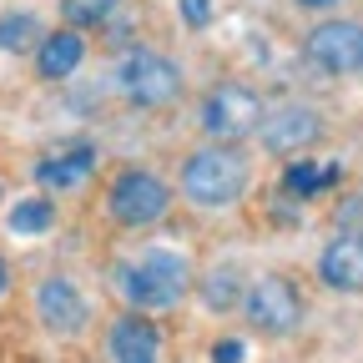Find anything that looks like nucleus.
I'll use <instances>...</instances> for the list:
<instances>
[{
	"label": "nucleus",
	"mask_w": 363,
	"mask_h": 363,
	"mask_svg": "<svg viewBox=\"0 0 363 363\" xmlns=\"http://www.w3.org/2000/svg\"><path fill=\"white\" fill-rule=\"evenodd\" d=\"M192 272H187V257L172 252V247H152L147 257H136L121 267V293L131 298V308H177L182 293H187Z\"/></svg>",
	"instance_id": "nucleus-1"
},
{
	"label": "nucleus",
	"mask_w": 363,
	"mask_h": 363,
	"mask_svg": "<svg viewBox=\"0 0 363 363\" xmlns=\"http://www.w3.org/2000/svg\"><path fill=\"white\" fill-rule=\"evenodd\" d=\"M242 187H247V162L233 147H207L182 162V192L197 207H227L242 197Z\"/></svg>",
	"instance_id": "nucleus-2"
},
{
	"label": "nucleus",
	"mask_w": 363,
	"mask_h": 363,
	"mask_svg": "<svg viewBox=\"0 0 363 363\" xmlns=\"http://www.w3.org/2000/svg\"><path fill=\"white\" fill-rule=\"evenodd\" d=\"M172 207V187L157 177V172H142V167H126L111 177V192H106V212L121 222V227H152L162 222Z\"/></svg>",
	"instance_id": "nucleus-3"
},
{
	"label": "nucleus",
	"mask_w": 363,
	"mask_h": 363,
	"mask_svg": "<svg viewBox=\"0 0 363 363\" xmlns=\"http://www.w3.org/2000/svg\"><path fill=\"white\" fill-rule=\"evenodd\" d=\"M116 91L131 101V106H167V101H177V91H182V76H177V66L167 61V56H157V51H126L121 61H116Z\"/></svg>",
	"instance_id": "nucleus-4"
},
{
	"label": "nucleus",
	"mask_w": 363,
	"mask_h": 363,
	"mask_svg": "<svg viewBox=\"0 0 363 363\" xmlns=\"http://www.w3.org/2000/svg\"><path fill=\"white\" fill-rule=\"evenodd\" d=\"M242 313H247V323L257 328V333H293L298 328V318H303V298H298V288L288 283V278H257L252 288H247V298H242Z\"/></svg>",
	"instance_id": "nucleus-5"
},
{
	"label": "nucleus",
	"mask_w": 363,
	"mask_h": 363,
	"mask_svg": "<svg viewBox=\"0 0 363 363\" xmlns=\"http://www.w3.org/2000/svg\"><path fill=\"white\" fill-rule=\"evenodd\" d=\"M202 126H207L212 136H222V142H242L247 131L262 126V101L252 96L247 86L227 81V86H217L212 96L202 101Z\"/></svg>",
	"instance_id": "nucleus-6"
},
{
	"label": "nucleus",
	"mask_w": 363,
	"mask_h": 363,
	"mask_svg": "<svg viewBox=\"0 0 363 363\" xmlns=\"http://www.w3.org/2000/svg\"><path fill=\"white\" fill-rule=\"evenodd\" d=\"M308 61L318 66V71H333V76H343V71H363V26H353V21H328V26H318L313 35H308Z\"/></svg>",
	"instance_id": "nucleus-7"
},
{
	"label": "nucleus",
	"mask_w": 363,
	"mask_h": 363,
	"mask_svg": "<svg viewBox=\"0 0 363 363\" xmlns=\"http://www.w3.org/2000/svg\"><path fill=\"white\" fill-rule=\"evenodd\" d=\"M35 318H40L56 338H71V333L86 328V298L76 293L71 278H45V283L35 288Z\"/></svg>",
	"instance_id": "nucleus-8"
},
{
	"label": "nucleus",
	"mask_w": 363,
	"mask_h": 363,
	"mask_svg": "<svg viewBox=\"0 0 363 363\" xmlns=\"http://www.w3.org/2000/svg\"><path fill=\"white\" fill-rule=\"evenodd\" d=\"M318 278L338 293H363V233H343L318 257Z\"/></svg>",
	"instance_id": "nucleus-9"
},
{
	"label": "nucleus",
	"mask_w": 363,
	"mask_h": 363,
	"mask_svg": "<svg viewBox=\"0 0 363 363\" xmlns=\"http://www.w3.org/2000/svg\"><path fill=\"white\" fill-rule=\"evenodd\" d=\"M106 348H111L116 363H157V358H162V333L152 328V318L126 313V318H116V323H111Z\"/></svg>",
	"instance_id": "nucleus-10"
},
{
	"label": "nucleus",
	"mask_w": 363,
	"mask_h": 363,
	"mask_svg": "<svg viewBox=\"0 0 363 363\" xmlns=\"http://www.w3.org/2000/svg\"><path fill=\"white\" fill-rule=\"evenodd\" d=\"M257 131H262V147L267 152H298V147H313L323 126H318V116L308 106H278Z\"/></svg>",
	"instance_id": "nucleus-11"
},
{
	"label": "nucleus",
	"mask_w": 363,
	"mask_h": 363,
	"mask_svg": "<svg viewBox=\"0 0 363 363\" xmlns=\"http://www.w3.org/2000/svg\"><path fill=\"white\" fill-rule=\"evenodd\" d=\"M91 167H96V152H91L86 142H71L61 157H40L35 162V182L51 187V192H76V187H86Z\"/></svg>",
	"instance_id": "nucleus-12"
},
{
	"label": "nucleus",
	"mask_w": 363,
	"mask_h": 363,
	"mask_svg": "<svg viewBox=\"0 0 363 363\" xmlns=\"http://www.w3.org/2000/svg\"><path fill=\"white\" fill-rule=\"evenodd\" d=\"M81 61H86V40H81L76 26L51 30V35L35 45V71H40L45 81H66V76H76Z\"/></svg>",
	"instance_id": "nucleus-13"
},
{
	"label": "nucleus",
	"mask_w": 363,
	"mask_h": 363,
	"mask_svg": "<svg viewBox=\"0 0 363 363\" xmlns=\"http://www.w3.org/2000/svg\"><path fill=\"white\" fill-rule=\"evenodd\" d=\"M338 182V167L328 162V167H318V162H293L288 172H283V187L293 192V197H318L323 187H333Z\"/></svg>",
	"instance_id": "nucleus-14"
},
{
	"label": "nucleus",
	"mask_w": 363,
	"mask_h": 363,
	"mask_svg": "<svg viewBox=\"0 0 363 363\" xmlns=\"http://www.w3.org/2000/svg\"><path fill=\"white\" fill-rule=\"evenodd\" d=\"M35 40H40V21H35V16H26V11L0 16V51L21 56V51H30Z\"/></svg>",
	"instance_id": "nucleus-15"
},
{
	"label": "nucleus",
	"mask_w": 363,
	"mask_h": 363,
	"mask_svg": "<svg viewBox=\"0 0 363 363\" xmlns=\"http://www.w3.org/2000/svg\"><path fill=\"white\" fill-rule=\"evenodd\" d=\"M51 222H56V207H51V202H45V197H26V202L11 212V233L40 238V233H51Z\"/></svg>",
	"instance_id": "nucleus-16"
},
{
	"label": "nucleus",
	"mask_w": 363,
	"mask_h": 363,
	"mask_svg": "<svg viewBox=\"0 0 363 363\" xmlns=\"http://www.w3.org/2000/svg\"><path fill=\"white\" fill-rule=\"evenodd\" d=\"M116 6H121V0H61V21L86 30V26H101Z\"/></svg>",
	"instance_id": "nucleus-17"
},
{
	"label": "nucleus",
	"mask_w": 363,
	"mask_h": 363,
	"mask_svg": "<svg viewBox=\"0 0 363 363\" xmlns=\"http://www.w3.org/2000/svg\"><path fill=\"white\" fill-rule=\"evenodd\" d=\"M233 298H238V272H233V267H217V272H212V283H207V303H212V313H227V308H233Z\"/></svg>",
	"instance_id": "nucleus-18"
},
{
	"label": "nucleus",
	"mask_w": 363,
	"mask_h": 363,
	"mask_svg": "<svg viewBox=\"0 0 363 363\" xmlns=\"http://www.w3.org/2000/svg\"><path fill=\"white\" fill-rule=\"evenodd\" d=\"M242 353H247L242 338H222V343L212 348V363H242Z\"/></svg>",
	"instance_id": "nucleus-19"
},
{
	"label": "nucleus",
	"mask_w": 363,
	"mask_h": 363,
	"mask_svg": "<svg viewBox=\"0 0 363 363\" xmlns=\"http://www.w3.org/2000/svg\"><path fill=\"white\" fill-rule=\"evenodd\" d=\"M182 16H187V26H207L212 21V0H182Z\"/></svg>",
	"instance_id": "nucleus-20"
},
{
	"label": "nucleus",
	"mask_w": 363,
	"mask_h": 363,
	"mask_svg": "<svg viewBox=\"0 0 363 363\" xmlns=\"http://www.w3.org/2000/svg\"><path fill=\"white\" fill-rule=\"evenodd\" d=\"M338 222H343V227H353V233H363V192L343 202V212H338Z\"/></svg>",
	"instance_id": "nucleus-21"
},
{
	"label": "nucleus",
	"mask_w": 363,
	"mask_h": 363,
	"mask_svg": "<svg viewBox=\"0 0 363 363\" xmlns=\"http://www.w3.org/2000/svg\"><path fill=\"white\" fill-rule=\"evenodd\" d=\"M6 288H11V267H6V257H0V298H6Z\"/></svg>",
	"instance_id": "nucleus-22"
},
{
	"label": "nucleus",
	"mask_w": 363,
	"mask_h": 363,
	"mask_svg": "<svg viewBox=\"0 0 363 363\" xmlns=\"http://www.w3.org/2000/svg\"><path fill=\"white\" fill-rule=\"evenodd\" d=\"M298 6H308V11H323V6H333V0H298Z\"/></svg>",
	"instance_id": "nucleus-23"
}]
</instances>
